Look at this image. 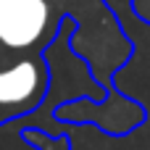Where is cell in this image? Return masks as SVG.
<instances>
[{
	"instance_id": "6da1fadb",
	"label": "cell",
	"mask_w": 150,
	"mask_h": 150,
	"mask_svg": "<svg viewBox=\"0 0 150 150\" xmlns=\"http://www.w3.org/2000/svg\"><path fill=\"white\" fill-rule=\"evenodd\" d=\"M134 16L150 26V0H132ZM66 21H76V34L71 45L92 79L111 95L105 100L124 103L127 98L116 90V74L121 61H116L108 47H119L132 55V40H124L116 13L105 0H0V69L8 66H50L45 53L53 47L55 37L66 26Z\"/></svg>"
},
{
	"instance_id": "3957f363",
	"label": "cell",
	"mask_w": 150,
	"mask_h": 150,
	"mask_svg": "<svg viewBox=\"0 0 150 150\" xmlns=\"http://www.w3.org/2000/svg\"><path fill=\"white\" fill-rule=\"evenodd\" d=\"M18 137L32 150H74L69 134H50L40 127H24L18 129Z\"/></svg>"
},
{
	"instance_id": "7a4b0ae2",
	"label": "cell",
	"mask_w": 150,
	"mask_h": 150,
	"mask_svg": "<svg viewBox=\"0 0 150 150\" xmlns=\"http://www.w3.org/2000/svg\"><path fill=\"white\" fill-rule=\"evenodd\" d=\"M105 111H111L116 127H119V134H127L137 127L145 124L148 113L140 103L134 100H124V103H113V100H87L84 95L74 98V100H66V103H58L55 111H53V119L61 121V124H95L100 127L103 124V116Z\"/></svg>"
}]
</instances>
